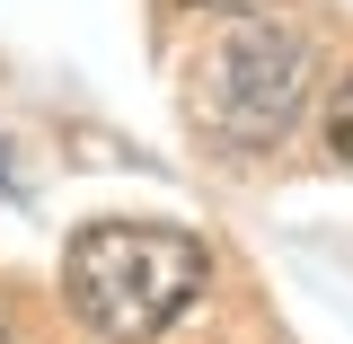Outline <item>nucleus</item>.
Segmentation results:
<instances>
[{
  "label": "nucleus",
  "mask_w": 353,
  "mask_h": 344,
  "mask_svg": "<svg viewBox=\"0 0 353 344\" xmlns=\"http://www.w3.org/2000/svg\"><path fill=\"white\" fill-rule=\"evenodd\" d=\"M309 71H318V44L301 27L239 9V27L203 53V88H194L203 132L221 150H274L292 132V115L309 106Z\"/></svg>",
  "instance_id": "nucleus-2"
},
{
  "label": "nucleus",
  "mask_w": 353,
  "mask_h": 344,
  "mask_svg": "<svg viewBox=\"0 0 353 344\" xmlns=\"http://www.w3.org/2000/svg\"><path fill=\"white\" fill-rule=\"evenodd\" d=\"M194 9H230V18H239V9H265V0H194Z\"/></svg>",
  "instance_id": "nucleus-4"
},
{
  "label": "nucleus",
  "mask_w": 353,
  "mask_h": 344,
  "mask_svg": "<svg viewBox=\"0 0 353 344\" xmlns=\"http://www.w3.org/2000/svg\"><path fill=\"white\" fill-rule=\"evenodd\" d=\"M0 344H9V336H0Z\"/></svg>",
  "instance_id": "nucleus-5"
},
{
  "label": "nucleus",
  "mask_w": 353,
  "mask_h": 344,
  "mask_svg": "<svg viewBox=\"0 0 353 344\" xmlns=\"http://www.w3.org/2000/svg\"><path fill=\"white\" fill-rule=\"evenodd\" d=\"M203 283H212L203 239L168 230V221H97L62 256V301H71V318L88 336H106V344L168 336L176 318L203 301Z\"/></svg>",
  "instance_id": "nucleus-1"
},
{
  "label": "nucleus",
  "mask_w": 353,
  "mask_h": 344,
  "mask_svg": "<svg viewBox=\"0 0 353 344\" xmlns=\"http://www.w3.org/2000/svg\"><path fill=\"white\" fill-rule=\"evenodd\" d=\"M327 150H336V159L353 168V80L336 88V97H327Z\"/></svg>",
  "instance_id": "nucleus-3"
}]
</instances>
